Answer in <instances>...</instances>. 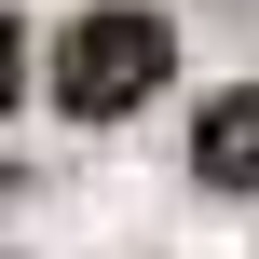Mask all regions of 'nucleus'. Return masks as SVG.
<instances>
[{
  "mask_svg": "<svg viewBox=\"0 0 259 259\" xmlns=\"http://www.w3.org/2000/svg\"><path fill=\"white\" fill-rule=\"evenodd\" d=\"M164 14H137V0H109V14H68V41H55V109L68 123H123L150 82H164Z\"/></svg>",
  "mask_w": 259,
  "mask_h": 259,
  "instance_id": "obj_1",
  "label": "nucleus"
},
{
  "mask_svg": "<svg viewBox=\"0 0 259 259\" xmlns=\"http://www.w3.org/2000/svg\"><path fill=\"white\" fill-rule=\"evenodd\" d=\"M191 164H205L219 191H246V178H259V82H232V96L205 109V137H191Z\"/></svg>",
  "mask_w": 259,
  "mask_h": 259,
  "instance_id": "obj_2",
  "label": "nucleus"
},
{
  "mask_svg": "<svg viewBox=\"0 0 259 259\" xmlns=\"http://www.w3.org/2000/svg\"><path fill=\"white\" fill-rule=\"evenodd\" d=\"M0 96H14V27H0Z\"/></svg>",
  "mask_w": 259,
  "mask_h": 259,
  "instance_id": "obj_3",
  "label": "nucleus"
}]
</instances>
